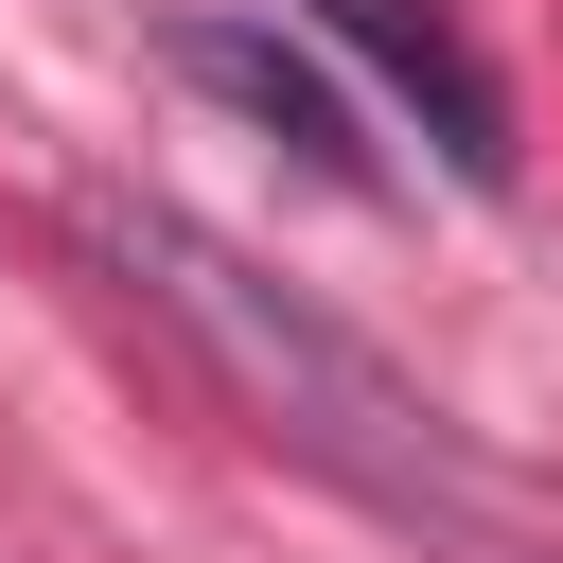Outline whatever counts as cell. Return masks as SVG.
<instances>
[{
  "instance_id": "1",
  "label": "cell",
  "mask_w": 563,
  "mask_h": 563,
  "mask_svg": "<svg viewBox=\"0 0 563 563\" xmlns=\"http://www.w3.org/2000/svg\"><path fill=\"white\" fill-rule=\"evenodd\" d=\"M70 229H88V246H106V264L229 369V405H246L264 440H299L317 475H352V493L405 510V528H475V457H457V422H440L369 334H334L299 282H264L246 246H211L194 211H141V194H88Z\"/></svg>"
},
{
  "instance_id": "2",
  "label": "cell",
  "mask_w": 563,
  "mask_h": 563,
  "mask_svg": "<svg viewBox=\"0 0 563 563\" xmlns=\"http://www.w3.org/2000/svg\"><path fill=\"white\" fill-rule=\"evenodd\" d=\"M317 35H334V53H369V88L440 141V176H475V194L510 176V88L475 70V35H457L440 0H317Z\"/></svg>"
},
{
  "instance_id": "3",
  "label": "cell",
  "mask_w": 563,
  "mask_h": 563,
  "mask_svg": "<svg viewBox=\"0 0 563 563\" xmlns=\"http://www.w3.org/2000/svg\"><path fill=\"white\" fill-rule=\"evenodd\" d=\"M158 70H176V88H211V106H246L282 158H317V176H369V141H352V88H334L299 35H264V18H176V35H158Z\"/></svg>"
}]
</instances>
